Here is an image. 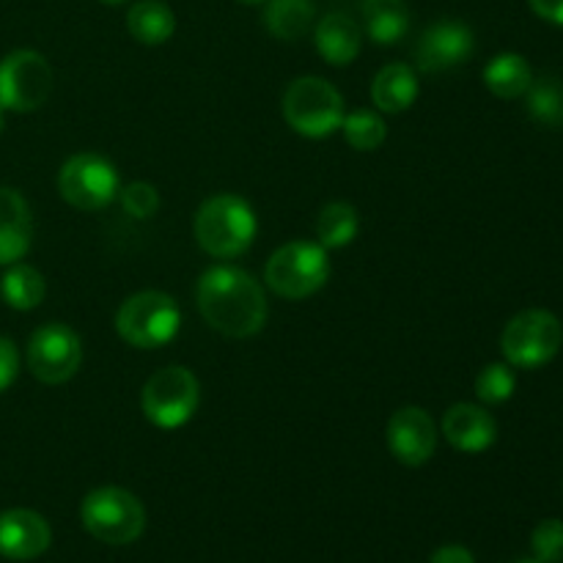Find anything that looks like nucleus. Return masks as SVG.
<instances>
[{"label": "nucleus", "mask_w": 563, "mask_h": 563, "mask_svg": "<svg viewBox=\"0 0 563 563\" xmlns=\"http://www.w3.org/2000/svg\"><path fill=\"white\" fill-rule=\"evenodd\" d=\"M196 302L209 328L229 339H251L267 324L269 306L262 284L231 264H218L201 275Z\"/></svg>", "instance_id": "f257e3e1"}, {"label": "nucleus", "mask_w": 563, "mask_h": 563, "mask_svg": "<svg viewBox=\"0 0 563 563\" xmlns=\"http://www.w3.org/2000/svg\"><path fill=\"white\" fill-rule=\"evenodd\" d=\"M256 212L251 203L231 192L207 198L192 220L198 245L214 258L242 256L256 240Z\"/></svg>", "instance_id": "f03ea898"}, {"label": "nucleus", "mask_w": 563, "mask_h": 563, "mask_svg": "<svg viewBox=\"0 0 563 563\" xmlns=\"http://www.w3.org/2000/svg\"><path fill=\"white\" fill-rule=\"evenodd\" d=\"M179 328V302L165 291H137L115 313V333L135 350H159L176 339Z\"/></svg>", "instance_id": "7ed1b4c3"}, {"label": "nucleus", "mask_w": 563, "mask_h": 563, "mask_svg": "<svg viewBox=\"0 0 563 563\" xmlns=\"http://www.w3.org/2000/svg\"><path fill=\"white\" fill-rule=\"evenodd\" d=\"M284 119L297 135L302 137H328L335 130H341L344 121V97L333 82L322 80V77H297L289 82L284 91Z\"/></svg>", "instance_id": "20e7f679"}, {"label": "nucleus", "mask_w": 563, "mask_h": 563, "mask_svg": "<svg viewBox=\"0 0 563 563\" xmlns=\"http://www.w3.org/2000/svg\"><path fill=\"white\" fill-rule=\"evenodd\" d=\"M330 258L319 242L295 240L280 245L264 267V280L284 300L311 297L328 284Z\"/></svg>", "instance_id": "39448f33"}, {"label": "nucleus", "mask_w": 563, "mask_h": 563, "mask_svg": "<svg viewBox=\"0 0 563 563\" xmlns=\"http://www.w3.org/2000/svg\"><path fill=\"white\" fill-rule=\"evenodd\" d=\"M82 528L104 544H132L146 528V509L141 500L121 487H99L80 504Z\"/></svg>", "instance_id": "423d86ee"}, {"label": "nucleus", "mask_w": 563, "mask_h": 563, "mask_svg": "<svg viewBox=\"0 0 563 563\" xmlns=\"http://www.w3.org/2000/svg\"><path fill=\"white\" fill-rule=\"evenodd\" d=\"M201 385L185 366H165L146 379L141 390V410L157 429H179L196 416Z\"/></svg>", "instance_id": "0eeeda50"}, {"label": "nucleus", "mask_w": 563, "mask_h": 563, "mask_svg": "<svg viewBox=\"0 0 563 563\" xmlns=\"http://www.w3.org/2000/svg\"><path fill=\"white\" fill-rule=\"evenodd\" d=\"M563 344L561 319L544 308H528L509 319L500 333V350L509 366L542 368L559 355Z\"/></svg>", "instance_id": "6e6552de"}, {"label": "nucleus", "mask_w": 563, "mask_h": 563, "mask_svg": "<svg viewBox=\"0 0 563 563\" xmlns=\"http://www.w3.org/2000/svg\"><path fill=\"white\" fill-rule=\"evenodd\" d=\"M121 179L108 157L80 152L66 159L58 170V192L69 207L82 212H99L119 198Z\"/></svg>", "instance_id": "1a4fd4ad"}, {"label": "nucleus", "mask_w": 563, "mask_h": 563, "mask_svg": "<svg viewBox=\"0 0 563 563\" xmlns=\"http://www.w3.org/2000/svg\"><path fill=\"white\" fill-rule=\"evenodd\" d=\"M53 66L36 49H14L0 60V108L33 113L53 93Z\"/></svg>", "instance_id": "9d476101"}, {"label": "nucleus", "mask_w": 563, "mask_h": 563, "mask_svg": "<svg viewBox=\"0 0 563 563\" xmlns=\"http://www.w3.org/2000/svg\"><path fill=\"white\" fill-rule=\"evenodd\" d=\"M82 363L80 335L64 322H47L27 341V368L44 385L69 383Z\"/></svg>", "instance_id": "9b49d317"}, {"label": "nucleus", "mask_w": 563, "mask_h": 563, "mask_svg": "<svg viewBox=\"0 0 563 563\" xmlns=\"http://www.w3.org/2000/svg\"><path fill=\"white\" fill-rule=\"evenodd\" d=\"M476 36L460 20H440L423 31L416 47V66L423 75H438L471 60Z\"/></svg>", "instance_id": "f8f14e48"}, {"label": "nucleus", "mask_w": 563, "mask_h": 563, "mask_svg": "<svg viewBox=\"0 0 563 563\" xmlns=\"http://www.w3.org/2000/svg\"><path fill=\"white\" fill-rule=\"evenodd\" d=\"M385 438H388L390 454L407 467L427 465L434 456V449H438V427H434V418L423 407L416 405L401 407V410H396L390 416Z\"/></svg>", "instance_id": "ddd939ff"}, {"label": "nucleus", "mask_w": 563, "mask_h": 563, "mask_svg": "<svg viewBox=\"0 0 563 563\" xmlns=\"http://www.w3.org/2000/svg\"><path fill=\"white\" fill-rule=\"evenodd\" d=\"M53 533L47 520L31 509H9L0 515V555L9 561H33L47 553Z\"/></svg>", "instance_id": "4468645a"}, {"label": "nucleus", "mask_w": 563, "mask_h": 563, "mask_svg": "<svg viewBox=\"0 0 563 563\" xmlns=\"http://www.w3.org/2000/svg\"><path fill=\"white\" fill-rule=\"evenodd\" d=\"M443 434L462 454H482L498 440V421L484 407L460 401L443 416Z\"/></svg>", "instance_id": "2eb2a0df"}, {"label": "nucleus", "mask_w": 563, "mask_h": 563, "mask_svg": "<svg viewBox=\"0 0 563 563\" xmlns=\"http://www.w3.org/2000/svg\"><path fill=\"white\" fill-rule=\"evenodd\" d=\"M33 242L31 207L22 192L0 187V264H16L25 258Z\"/></svg>", "instance_id": "dca6fc26"}, {"label": "nucleus", "mask_w": 563, "mask_h": 563, "mask_svg": "<svg viewBox=\"0 0 563 563\" xmlns=\"http://www.w3.org/2000/svg\"><path fill=\"white\" fill-rule=\"evenodd\" d=\"M313 44H317V53L330 66H350L361 55L363 31L352 16L341 14V11H330L317 22Z\"/></svg>", "instance_id": "f3484780"}, {"label": "nucleus", "mask_w": 563, "mask_h": 563, "mask_svg": "<svg viewBox=\"0 0 563 563\" xmlns=\"http://www.w3.org/2000/svg\"><path fill=\"white\" fill-rule=\"evenodd\" d=\"M418 99V77L412 66L388 64L377 71L372 82V102L383 113H405Z\"/></svg>", "instance_id": "a211bd4d"}, {"label": "nucleus", "mask_w": 563, "mask_h": 563, "mask_svg": "<svg viewBox=\"0 0 563 563\" xmlns=\"http://www.w3.org/2000/svg\"><path fill=\"white\" fill-rule=\"evenodd\" d=\"M126 31L137 44L146 47H157L165 44L176 31V16L168 3L163 0H137L130 11H126Z\"/></svg>", "instance_id": "6ab92c4d"}, {"label": "nucleus", "mask_w": 563, "mask_h": 563, "mask_svg": "<svg viewBox=\"0 0 563 563\" xmlns=\"http://www.w3.org/2000/svg\"><path fill=\"white\" fill-rule=\"evenodd\" d=\"M361 11L372 42L399 44L410 33V9L405 0H361Z\"/></svg>", "instance_id": "aec40b11"}, {"label": "nucleus", "mask_w": 563, "mask_h": 563, "mask_svg": "<svg viewBox=\"0 0 563 563\" xmlns=\"http://www.w3.org/2000/svg\"><path fill=\"white\" fill-rule=\"evenodd\" d=\"M531 82V66H528V60L517 53H500L484 66V86H487L498 99L526 97Z\"/></svg>", "instance_id": "412c9836"}, {"label": "nucleus", "mask_w": 563, "mask_h": 563, "mask_svg": "<svg viewBox=\"0 0 563 563\" xmlns=\"http://www.w3.org/2000/svg\"><path fill=\"white\" fill-rule=\"evenodd\" d=\"M317 16L313 0H267L264 5V25L280 42H297L306 36Z\"/></svg>", "instance_id": "4be33fe9"}, {"label": "nucleus", "mask_w": 563, "mask_h": 563, "mask_svg": "<svg viewBox=\"0 0 563 563\" xmlns=\"http://www.w3.org/2000/svg\"><path fill=\"white\" fill-rule=\"evenodd\" d=\"M361 231L357 209L346 201H333L319 212L317 218V240L324 251H339L355 242Z\"/></svg>", "instance_id": "5701e85b"}, {"label": "nucleus", "mask_w": 563, "mask_h": 563, "mask_svg": "<svg viewBox=\"0 0 563 563\" xmlns=\"http://www.w3.org/2000/svg\"><path fill=\"white\" fill-rule=\"evenodd\" d=\"M0 291L3 300L9 302L14 311H33L42 306L44 295H47V284H44L42 273L33 269L31 264H11L9 273L0 280Z\"/></svg>", "instance_id": "b1692460"}, {"label": "nucleus", "mask_w": 563, "mask_h": 563, "mask_svg": "<svg viewBox=\"0 0 563 563\" xmlns=\"http://www.w3.org/2000/svg\"><path fill=\"white\" fill-rule=\"evenodd\" d=\"M526 108L537 124L548 130H563V80L544 75L533 80L526 91Z\"/></svg>", "instance_id": "393cba45"}, {"label": "nucleus", "mask_w": 563, "mask_h": 563, "mask_svg": "<svg viewBox=\"0 0 563 563\" xmlns=\"http://www.w3.org/2000/svg\"><path fill=\"white\" fill-rule=\"evenodd\" d=\"M341 132H344L346 143H350L355 152H377L385 143V137H388V126H385L383 115L363 108L344 115Z\"/></svg>", "instance_id": "a878e982"}, {"label": "nucleus", "mask_w": 563, "mask_h": 563, "mask_svg": "<svg viewBox=\"0 0 563 563\" xmlns=\"http://www.w3.org/2000/svg\"><path fill=\"white\" fill-rule=\"evenodd\" d=\"M517 374L509 363H489L476 377V396L484 405H504L515 396Z\"/></svg>", "instance_id": "bb28decb"}, {"label": "nucleus", "mask_w": 563, "mask_h": 563, "mask_svg": "<svg viewBox=\"0 0 563 563\" xmlns=\"http://www.w3.org/2000/svg\"><path fill=\"white\" fill-rule=\"evenodd\" d=\"M119 201L130 218L148 220L157 214L159 192H157V187L148 185V181H130V185L121 187L119 190Z\"/></svg>", "instance_id": "cd10ccee"}, {"label": "nucleus", "mask_w": 563, "mask_h": 563, "mask_svg": "<svg viewBox=\"0 0 563 563\" xmlns=\"http://www.w3.org/2000/svg\"><path fill=\"white\" fill-rule=\"evenodd\" d=\"M531 548L537 561L542 563H561L563 561V522L561 520H542L533 528Z\"/></svg>", "instance_id": "c85d7f7f"}, {"label": "nucleus", "mask_w": 563, "mask_h": 563, "mask_svg": "<svg viewBox=\"0 0 563 563\" xmlns=\"http://www.w3.org/2000/svg\"><path fill=\"white\" fill-rule=\"evenodd\" d=\"M20 372V355H16V346L9 339L0 335V394L11 388V383L16 379Z\"/></svg>", "instance_id": "c756f323"}, {"label": "nucleus", "mask_w": 563, "mask_h": 563, "mask_svg": "<svg viewBox=\"0 0 563 563\" xmlns=\"http://www.w3.org/2000/svg\"><path fill=\"white\" fill-rule=\"evenodd\" d=\"M429 563H476V559H473L471 550L462 548V544H445V548L434 550Z\"/></svg>", "instance_id": "7c9ffc66"}, {"label": "nucleus", "mask_w": 563, "mask_h": 563, "mask_svg": "<svg viewBox=\"0 0 563 563\" xmlns=\"http://www.w3.org/2000/svg\"><path fill=\"white\" fill-rule=\"evenodd\" d=\"M528 5H531L533 14L542 16L544 22L563 25V0H528Z\"/></svg>", "instance_id": "2f4dec72"}, {"label": "nucleus", "mask_w": 563, "mask_h": 563, "mask_svg": "<svg viewBox=\"0 0 563 563\" xmlns=\"http://www.w3.org/2000/svg\"><path fill=\"white\" fill-rule=\"evenodd\" d=\"M236 3H242V5H262V3H267V0H236Z\"/></svg>", "instance_id": "473e14b6"}, {"label": "nucleus", "mask_w": 563, "mask_h": 563, "mask_svg": "<svg viewBox=\"0 0 563 563\" xmlns=\"http://www.w3.org/2000/svg\"><path fill=\"white\" fill-rule=\"evenodd\" d=\"M3 126H5V110L0 108V132H3Z\"/></svg>", "instance_id": "72a5a7b5"}, {"label": "nucleus", "mask_w": 563, "mask_h": 563, "mask_svg": "<svg viewBox=\"0 0 563 563\" xmlns=\"http://www.w3.org/2000/svg\"><path fill=\"white\" fill-rule=\"evenodd\" d=\"M102 3H108V5H121V3H126V0H102Z\"/></svg>", "instance_id": "f704fd0d"}, {"label": "nucleus", "mask_w": 563, "mask_h": 563, "mask_svg": "<svg viewBox=\"0 0 563 563\" xmlns=\"http://www.w3.org/2000/svg\"><path fill=\"white\" fill-rule=\"evenodd\" d=\"M520 563H542V561H537V559H531V561H520Z\"/></svg>", "instance_id": "c9c22d12"}]
</instances>
